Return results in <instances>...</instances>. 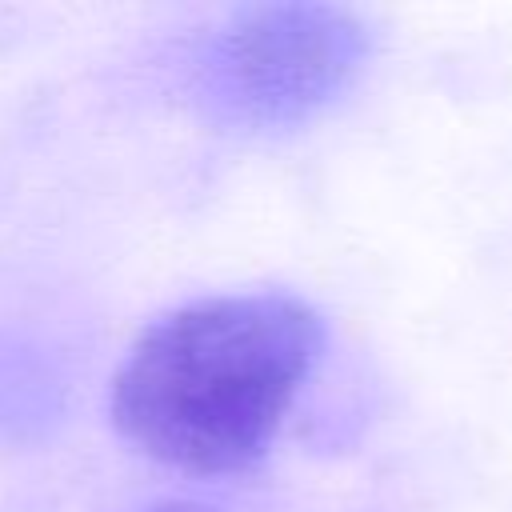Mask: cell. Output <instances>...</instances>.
<instances>
[{
  "label": "cell",
  "mask_w": 512,
  "mask_h": 512,
  "mask_svg": "<svg viewBox=\"0 0 512 512\" xmlns=\"http://www.w3.org/2000/svg\"><path fill=\"white\" fill-rule=\"evenodd\" d=\"M328 344L320 308L284 288L216 292L168 308L112 376L124 444L184 476L256 468Z\"/></svg>",
  "instance_id": "cell-1"
},
{
  "label": "cell",
  "mask_w": 512,
  "mask_h": 512,
  "mask_svg": "<svg viewBox=\"0 0 512 512\" xmlns=\"http://www.w3.org/2000/svg\"><path fill=\"white\" fill-rule=\"evenodd\" d=\"M372 52L368 24L336 4H252L188 56V96L232 132L300 128L348 92Z\"/></svg>",
  "instance_id": "cell-2"
},
{
  "label": "cell",
  "mask_w": 512,
  "mask_h": 512,
  "mask_svg": "<svg viewBox=\"0 0 512 512\" xmlns=\"http://www.w3.org/2000/svg\"><path fill=\"white\" fill-rule=\"evenodd\" d=\"M140 512H204V508H196V504H176V500H168V504H152V508H140Z\"/></svg>",
  "instance_id": "cell-3"
}]
</instances>
